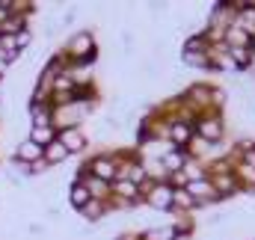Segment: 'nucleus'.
<instances>
[{
  "instance_id": "nucleus-10",
  "label": "nucleus",
  "mask_w": 255,
  "mask_h": 240,
  "mask_svg": "<svg viewBox=\"0 0 255 240\" xmlns=\"http://www.w3.org/2000/svg\"><path fill=\"white\" fill-rule=\"evenodd\" d=\"M172 139H175V142H184V139H190V127H184V124H178V127L172 130Z\"/></svg>"
},
{
  "instance_id": "nucleus-1",
  "label": "nucleus",
  "mask_w": 255,
  "mask_h": 240,
  "mask_svg": "<svg viewBox=\"0 0 255 240\" xmlns=\"http://www.w3.org/2000/svg\"><path fill=\"white\" fill-rule=\"evenodd\" d=\"M60 145H63L65 151H80L83 145H86V139H83V133L80 130H74V127H68L63 136H60Z\"/></svg>"
},
{
  "instance_id": "nucleus-2",
  "label": "nucleus",
  "mask_w": 255,
  "mask_h": 240,
  "mask_svg": "<svg viewBox=\"0 0 255 240\" xmlns=\"http://www.w3.org/2000/svg\"><path fill=\"white\" fill-rule=\"evenodd\" d=\"M199 136H205V139H220L223 136V124L220 119H205L199 124Z\"/></svg>"
},
{
  "instance_id": "nucleus-8",
  "label": "nucleus",
  "mask_w": 255,
  "mask_h": 240,
  "mask_svg": "<svg viewBox=\"0 0 255 240\" xmlns=\"http://www.w3.org/2000/svg\"><path fill=\"white\" fill-rule=\"evenodd\" d=\"M33 142L39 145V142H51V130L48 127H36L33 130Z\"/></svg>"
},
{
  "instance_id": "nucleus-11",
  "label": "nucleus",
  "mask_w": 255,
  "mask_h": 240,
  "mask_svg": "<svg viewBox=\"0 0 255 240\" xmlns=\"http://www.w3.org/2000/svg\"><path fill=\"white\" fill-rule=\"evenodd\" d=\"M119 190H122V193H136V187H133V184H119Z\"/></svg>"
},
{
  "instance_id": "nucleus-7",
  "label": "nucleus",
  "mask_w": 255,
  "mask_h": 240,
  "mask_svg": "<svg viewBox=\"0 0 255 240\" xmlns=\"http://www.w3.org/2000/svg\"><path fill=\"white\" fill-rule=\"evenodd\" d=\"M63 157H65V148L60 145V142H54V145L48 148V160H51V163H57V160H63Z\"/></svg>"
},
{
  "instance_id": "nucleus-5",
  "label": "nucleus",
  "mask_w": 255,
  "mask_h": 240,
  "mask_svg": "<svg viewBox=\"0 0 255 240\" xmlns=\"http://www.w3.org/2000/svg\"><path fill=\"white\" fill-rule=\"evenodd\" d=\"M71 205H74V208H86V205H89V190H86L83 184H77V187L71 190Z\"/></svg>"
},
{
  "instance_id": "nucleus-9",
  "label": "nucleus",
  "mask_w": 255,
  "mask_h": 240,
  "mask_svg": "<svg viewBox=\"0 0 255 240\" xmlns=\"http://www.w3.org/2000/svg\"><path fill=\"white\" fill-rule=\"evenodd\" d=\"M145 240H172V232H169V229H166V232H163V229H154V232L145 235Z\"/></svg>"
},
{
  "instance_id": "nucleus-4",
  "label": "nucleus",
  "mask_w": 255,
  "mask_h": 240,
  "mask_svg": "<svg viewBox=\"0 0 255 240\" xmlns=\"http://www.w3.org/2000/svg\"><path fill=\"white\" fill-rule=\"evenodd\" d=\"M39 154H42V148L30 139V142H24L21 148H18V157L24 160V163H33V160H39Z\"/></svg>"
},
{
  "instance_id": "nucleus-3",
  "label": "nucleus",
  "mask_w": 255,
  "mask_h": 240,
  "mask_svg": "<svg viewBox=\"0 0 255 240\" xmlns=\"http://www.w3.org/2000/svg\"><path fill=\"white\" fill-rule=\"evenodd\" d=\"M148 202H151L154 208H172V190H169V187H157Z\"/></svg>"
},
{
  "instance_id": "nucleus-6",
  "label": "nucleus",
  "mask_w": 255,
  "mask_h": 240,
  "mask_svg": "<svg viewBox=\"0 0 255 240\" xmlns=\"http://www.w3.org/2000/svg\"><path fill=\"white\" fill-rule=\"evenodd\" d=\"M92 169L98 172V178H104V181L116 175V172H113V163H110V160H95V163H92Z\"/></svg>"
}]
</instances>
